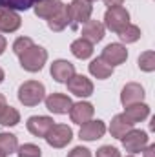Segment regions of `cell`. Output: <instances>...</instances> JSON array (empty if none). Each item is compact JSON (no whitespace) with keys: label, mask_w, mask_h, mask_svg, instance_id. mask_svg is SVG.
I'll list each match as a JSON object with an SVG mask.
<instances>
[{"label":"cell","mask_w":155,"mask_h":157,"mask_svg":"<svg viewBox=\"0 0 155 157\" xmlns=\"http://www.w3.org/2000/svg\"><path fill=\"white\" fill-rule=\"evenodd\" d=\"M18 59H20V66H22L26 71L37 73V71H40V70L44 68V64H46V60H47V51H46L42 46L33 44V46H29L24 53H20Z\"/></svg>","instance_id":"cell-1"},{"label":"cell","mask_w":155,"mask_h":157,"mask_svg":"<svg viewBox=\"0 0 155 157\" xmlns=\"http://www.w3.org/2000/svg\"><path fill=\"white\" fill-rule=\"evenodd\" d=\"M46 99V88L44 84L39 80H26L24 84H20L18 88V101L31 108V106H37L42 101Z\"/></svg>","instance_id":"cell-2"},{"label":"cell","mask_w":155,"mask_h":157,"mask_svg":"<svg viewBox=\"0 0 155 157\" xmlns=\"http://www.w3.org/2000/svg\"><path fill=\"white\" fill-rule=\"evenodd\" d=\"M130 24V13L122 6L119 7H110L104 13V28H108L113 33H120L126 26Z\"/></svg>","instance_id":"cell-3"},{"label":"cell","mask_w":155,"mask_h":157,"mask_svg":"<svg viewBox=\"0 0 155 157\" xmlns=\"http://www.w3.org/2000/svg\"><path fill=\"white\" fill-rule=\"evenodd\" d=\"M46 143L53 148H64L71 143L73 139V130L68 124H53L49 132L46 133Z\"/></svg>","instance_id":"cell-4"},{"label":"cell","mask_w":155,"mask_h":157,"mask_svg":"<svg viewBox=\"0 0 155 157\" xmlns=\"http://www.w3.org/2000/svg\"><path fill=\"white\" fill-rule=\"evenodd\" d=\"M70 11V20H71V28H77L78 24H84L91 18L93 13V4L89 0H71V4L68 6Z\"/></svg>","instance_id":"cell-5"},{"label":"cell","mask_w":155,"mask_h":157,"mask_svg":"<svg viewBox=\"0 0 155 157\" xmlns=\"http://www.w3.org/2000/svg\"><path fill=\"white\" fill-rule=\"evenodd\" d=\"M120 143H122V146H124L126 152H130V154H139V152H142V150L148 146V133L142 132V130L131 128V130L120 139Z\"/></svg>","instance_id":"cell-6"},{"label":"cell","mask_w":155,"mask_h":157,"mask_svg":"<svg viewBox=\"0 0 155 157\" xmlns=\"http://www.w3.org/2000/svg\"><path fill=\"white\" fill-rule=\"evenodd\" d=\"M100 59L106 62V64H110L112 68H115L119 64H124L126 62V59H128V49L122 46V44H108L104 49H102V55H100Z\"/></svg>","instance_id":"cell-7"},{"label":"cell","mask_w":155,"mask_h":157,"mask_svg":"<svg viewBox=\"0 0 155 157\" xmlns=\"http://www.w3.org/2000/svg\"><path fill=\"white\" fill-rule=\"evenodd\" d=\"M44 102H46V108L51 113H57V115L68 113L70 108H71V104H73L71 99L68 95H64V93H51V95H47L44 99Z\"/></svg>","instance_id":"cell-8"},{"label":"cell","mask_w":155,"mask_h":157,"mask_svg":"<svg viewBox=\"0 0 155 157\" xmlns=\"http://www.w3.org/2000/svg\"><path fill=\"white\" fill-rule=\"evenodd\" d=\"M66 84H68V91L77 95V97H89L93 93V82L86 75H77L75 73Z\"/></svg>","instance_id":"cell-9"},{"label":"cell","mask_w":155,"mask_h":157,"mask_svg":"<svg viewBox=\"0 0 155 157\" xmlns=\"http://www.w3.org/2000/svg\"><path fill=\"white\" fill-rule=\"evenodd\" d=\"M104 133H106V124L102 121H99V119L80 124V130H78V137L82 141H97Z\"/></svg>","instance_id":"cell-10"},{"label":"cell","mask_w":155,"mask_h":157,"mask_svg":"<svg viewBox=\"0 0 155 157\" xmlns=\"http://www.w3.org/2000/svg\"><path fill=\"white\" fill-rule=\"evenodd\" d=\"M51 77L55 78L57 82L60 84H66L70 78L75 75V66L70 62V60H64V59H59L51 64Z\"/></svg>","instance_id":"cell-11"},{"label":"cell","mask_w":155,"mask_h":157,"mask_svg":"<svg viewBox=\"0 0 155 157\" xmlns=\"http://www.w3.org/2000/svg\"><path fill=\"white\" fill-rule=\"evenodd\" d=\"M144 101V88L137 82H128L122 91H120V102L122 106H130V104H137Z\"/></svg>","instance_id":"cell-12"},{"label":"cell","mask_w":155,"mask_h":157,"mask_svg":"<svg viewBox=\"0 0 155 157\" xmlns=\"http://www.w3.org/2000/svg\"><path fill=\"white\" fill-rule=\"evenodd\" d=\"M93 113H95V108L91 102L80 101V102L71 104V108H70V117H71V122H75V124H84V122L91 121Z\"/></svg>","instance_id":"cell-13"},{"label":"cell","mask_w":155,"mask_h":157,"mask_svg":"<svg viewBox=\"0 0 155 157\" xmlns=\"http://www.w3.org/2000/svg\"><path fill=\"white\" fill-rule=\"evenodd\" d=\"M20 24H22V18L17 11L0 7V31L2 33H13L20 28Z\"/></svg>","instance_id":"cell-14"},{"label":"cell","mask_w":155,"mask_h":157,"mask_svg":"<svg viewBox=\"0 0 155 157\" xmlns=\"http://www.w3.org/2000/svg\"><path fill=\"white\" fill-rule=\"evenodd\" d=\"M53 119L47 115H33L28 119V130L29 133H33L35 137H46V133L49 132V128L53 126Z\"/></svg>","instance_id":"cell-15"},{"label":"cell","mask_w":155,"mask_h":157,"mask_svg":"<svg viewBox=\"0 0 155 157\" xmlns=\"http://www.w3.org/2000/svg\"><path fill=\"white\" fill-rule=\"evenodd\" d=\"M80 39H86L91 44H97L104 39V24L99 22V20H88L82 24V37Z\"/></svg>","instance_id":"cell-16"},{"label":"cell","mask_w":155,"mask_h":157,"mask_svg":"<svg viewBox=\"0 0 155 157\" xmlns=\"http://www.w3.org/2000/svg\"><path fill=\"white\" fill-rule=\"evenodd\" d=\"M60 7H62L60 0H37L35 6H33L35 15L39 18H44V20H49Z\"/></svg>","instance_id":"cell-17"},{"label":"cell","mask_w":155,"mask_h":157,"mask_svg":"<svg viewBox=\"0 0 155 157\" xmlns=\"http://www.w3.org/2000/svg\"><path fill=\"white\" fill-rule=\"evenodd\" d=\"M133 126H135V124L126 117L124 113H117L115 117L112 119L110 133H112V137H115V139H122V137H124L131 128H133Z\"/></svg>","instance_id":"cell-18"},{"label":"cell","mask_w":155,"mask_h":157,"mask_svg":"<svg viewBox=\"0 0 155 157\" xmlns=\"http://www.w3.org/2000/svg\"><path fill=\"white\" fill-rule=\"evenodd\" d=\"M71 24V20H70V11H68V6H64L62 4V7L47 20V28L51 29V31H62V29H66L68 26Z\"/></svg>","instance_id":"cell-19"},{"label":"cell","mask_w":155,"mask_h":157,"mask_svg":"<svg viewBox=\"0 0 155 157\" xmlns=\"http://www.w3.org/2000/svg\"><path fill=\"white\" fill-rule=\"evenodd\" d=\"M124 115L130 119L133 124L144 121V119L150 115V106L144 104V102H137V104H130V106H124Z\"/></svg>","instance_id":"cell-20"},{"label":"cell","mask_w":155,"mask_h":157,"mask_svg":"<svg viewBox=\"0 0 155 157\" xmlns=\"http://www.w3.org/2000/svg\"><path fill=\"white\" fill-rule=\"evenodd\" d=\"M70 49H71L73 57H77V59H80V60L89 59V57L93 55V44H91V42H88L86 39L73 40V42H71V46H70Z\"/></svg>","instance_id":"cell-21"},{"label":"cell","mask_w":155,"mask_h":157,"mask_svg":"<svg viewBox=\"0 0 155 157\" xmlns=\"http://www.w3.org/2000/svg\"><path fill=\"white\" fill-rule=\"evenodd\" d=\"M89 73L93 75L95 78H100V80H104V78L112 77V73H113V68L110 66V64H106L100 57L99 59H95V60H91L89 62Z\"/></svg>","instance_id":"cell-22"},{"label":"cell","mask_w":155,"mask_h":157,"mask_svg":"<svg viewBox=\"0 0 155 157\" xmlns=\"http://www.w3.org/2000/svg\"><path fill=\"white\" fill-rule=\"evenodd\" d=\"M17 150H18L17 135L7 133V132H2L0 133V152L7 157V155H11V154H17Z\"/></svg>","instance_id":"cell-23"},{"label":"cell","mask_w":155,"mask_h":157,"mask_svg":"<svg viewBox=\"0 0 155 157\" xmlns=\"http://www.w3.org/2000/svg\"><path fill=\"white\" fill-rule=\"evenodd\" d=\"M20 122V113L13 106H6L4 112L0 113V124L2 126H17Z\"/></svg>","instance_id":"cell-24"},{"label":"cell","mask_w":155,"mask_h":157,"mask_svg":"<svg viewBox=\"0 0 155 157\" xmlns=\"http://www.w3.org/2000/svg\"><path fill=\"white\" fill-rule=\"evenodd\" d=\"M37 0H0V7L13 9V11H26L35 6Z\"/></svg>","instance_id":"cell-25"},{"label":"cell","mask_w":155,"mask_h":157,"mask_svg":"<svg viewBox=\"0 0 155 157\" xmlns=\"http://www.w3.org/2000/svg\"><path fill=\"white\" fill-rule=\"evenodd\" d=\"M119 39L122 40L124 44H133L141 39V29L139 26H133V24H128L120 33H119Z\"/></svg>","instance_id":"cell-26"},{"label":"cell","mask_w":155,"mask_h":157,"mask_svg":"<svg viewBox=\"0 0 155 157\" xmlns=\"http://www.w3.org/2000/svg\"><path fill=\"white\" fill-rule=\"evenodd\" d=\"M139 68L146 73H152L155 70V53L153 51H144L139 55V60H137Z\"/></svg>","instance_id":"cell-27"},{"label":"cell","mask_w":155,"mask_h":157,"mask_svg":"<svg viewBox=\"0 0 155 157\" xmlns=\"http://www.w3.org/2000/svg\"><path fill=\"white\" fill-rule=\"evenodd\" d=\"M17 155L18 157H42V150L33 143H26V144L18 146Z\"/></svg>","instance_id":"cell-28"},{"label":"cell","mask_w":155,"mask_h":157,"mask_svg":"<svg viewBox=\"0 0 155 157\" xmlns=\"http://www.w3.org/2000/svg\"><path fill=\"white\" fill-rule=\"evenodd\" d=\"M35 42L29 39V37H18V39L13 42V53L15 55H20V53H24L29 46H33Z\"/></svg>","instance_id":"cell-29"},{"label":"cell","mask_w":155,"mask_h":157,"mask_svg":"<svg viewBox=\"0 0 155 157\" xmlns=\"http://www.w3.org/2000/svg\"><path fill=\"white\" fill-rule=\"evenodd\" d=\"M95 157H120V152L117 150L115 146H100L97 150Z\"/></svg>","instance_id":"cell-30"},{"label":"cell","mask_w":155,"mask_h":157,"mask_svg":"<svg viewBox=\"0 0 155 157\" xmlns=\"http://www.w3.org/2000/svg\"><path fill=\"white\" fill-rule=\"evenodd\" d=\"M68 157H91V152H89L88 148H84V146H75V148L68 154Z\"/></svg>","instance_id":"cell-31"},{"label":"cell","mask_w":155,"mask_h":157,"mask_svg":"<svg viewBox=\"0 0 155 157\" xmlns=\"http://www.w3.org/2000/svg\"><path fill=\"white\" fill-rule=\"evenodd\" d=\"M104 4H106L108 9H110V7H119V6H122L124 0H104Z\"/></svg>","instance_id":"cell-32"},{"label":"cell","mask_w":155,"mask_h":157,"mask_svg":"<svg viewBox=\"0 0 155 157\" xmlns=\"http://www.w3.org/2000/svg\"><path fill=\"white\" fill-rule=\"evenodd\" d=\"M142 152H144V157H153V155H155V144H150V146H146Z\"/></svg>","instance_id":"cell-33"},{"label":"cell","mask_w":155,"mask_h":157,"mask_svg":"<svg viewBox=\"0 0 155 157\" xmlns=\"http://www.w3.org/2000/svg\"><path fill=\"white\" fill-rule=\"evenodd\" d=\"M6 48H7V40H6L4 37H2V35H0V55L6 51Z\"/></svg>","instance_id":"cell-34"},{"label":"cell","mask_w":155,"mask_h":157,"mask_svg":"<svg viewBox=\"0 0 155 157\" xmlns=\"http://www.w3.org/2000/svg\"><path fill=\"white\" fill-rule=\"evenodd\" d=\"M6 106H7V102H6V97L0 93V113L4 112V108H6Z\"/></svg>","instance_id":"cell-35"},{"label":"cell","mask_w":155,"mask_h":157,"mask_svg":"<svg viewBox=\"0 0 155 157\" xmlns=\"http://www.w3.org/2000/svg\"><path fill=\"white\" fill-rule=\"evenodd\" d=\"M4 78H6V73H4V70H2V68H0V84H2V82H4Z\"/></svg>","instance_id":"cell-36"},{"label":"cell","mask_w":155,"mask_h":157,"mask_svg":"<svg viewBox=\"0 0 155 157\" xmlns=\"http://www.w3.org/2000/svg\"><path fill=\"white\" fill-rule=\"evenodd\" d=\"M0 157H6V155H4V154H2V152H0Z\"/></svg>","instance_id":"cell-37"},{"label":"cell","mask_w":155,"mask_h":157,"mask_svg":"<svg viewBox=\"0 0 155 157\" xmlns=\"http://www.w3.org/2000/svg\"><path fill=\"white\" fill-rule=\"evenodd\" d=\"M126 157H133V155H126Z\"/></svg>","instance_id":"cell-38"},{"label":"cell","mask_w":155,"mask_h":157,"mask_svg":"<svg viewBox=\"0 0 155 157\" xmlns=\"http://www.w3.org/2000/svg\"><path fill=\"white\" fill-rule=\"evenodd\" d=\"M89 2H93V0H89Z\"/></svg>","instance_id":"cell-39"}]
</instances>
